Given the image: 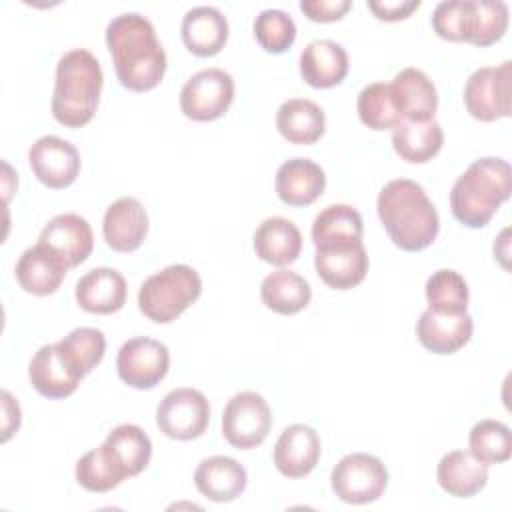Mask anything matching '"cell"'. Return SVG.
<instances>
[{
    "instance_id": "1",
    "label": "cell",
    "mask_w": 512,
    "mask_h": 512,
    "mask_svg": "<svg viewBox=\"0 0 512 512\" xmlns=\"http://www.w3.org/2000/svg\"><path fill=\"white\" fill-rule=\"evenodd\" d=\"M106 46L124 88L146 92L162 82L166 52L146 16L124 12L112 18L106 26Z\"/></svg>"
},
{
    "instance_id": "2",
    "label": "cell",
    "mask_w": 512,
    "mask_h": 512,
    "mask_svg": "<svg viewBox=\"0 0 512 512\" xmlns=\"http://www.w3.org/2000/svg\"><path fill=\"white\" fill-rule=\"evenodd\" d=\"M376 210L390 240L406 252L428 248L438 232V212L424 188L408 178H396L382 186Z\"/></svg>"
},
{
    "instance_id": "3",
    "label": "cell",
    "mask_w": 512,
    "mask_h": 512,
    "mask_svg": "<svg viewBox=\"0 0 512 512\" xmlns=\"http://www.w3.org/2000/svg\"><path fill=\"white\" fill-rule=\"evenodd\" d=\"M104 74L98 58L84 48L66 52L56 64L52 116L66 128L86 126L98 108Z\"/></svg>"
},
{
    "instance_id": "4",
    "label": "cell",
    "mask_w": 512,
    "mask_h": 512,
    "mask_svg": "<svg viewBox=\"0 0 512 512\" xmlns=\"http://www.w3.org/2000/svg\"><path fill=\"white\" fill-rule=\"evenodd\" d=\"M512 192V170L504 158L484 156L460 174L450 190V210L466 228L486 226Z\"/></svg>"
},
{
    "instance_id": "5",
    "label": "cell",
    "mask_w": 512,
    "mask_h": 512,
    "mask_svg": "<svg viewBox=\"0 0 512 512\" xmlns=\"http://www.w3.org/2000/svg\"><path fill=\"white\" fill-rule=\"evenodd\" d=\"M202 292L200 274L188 264H170L148 276L138 290L140 312L156 324L176 320Z\"/></svg>"
},
{
    "instance_id": "6",
    "label": "cell",
    "mask_w": 512,
    "mask_h": 512,
    "mask_svg": "<svg viewBox=\"0 0 512 512\" xmlns=\"http://www.w3.org/2000/svg\"><path fill=\"white\" fill-rule=\"evenodd\" d=\"M330 484L334 494L346 504H370L378 500L388 486L386 466L372 454H346L332 468Z\"/></svg>"
},
{
    "instance_id": "7",
    "label": "cell",
    "mask_w": 512,
    "mask_h": 512,
    "mask_svg": "<svg viewBox=\"0 0 512 512\" xmlns=\"http://www.w3.org/2000/svg\"><path fill=\"white\" fill-rule=\"evenodd\" d=\"M272 428V412L262 394L244 390L234 394L222 412V436L238 450L260 446Z\"/></svg>"
},
{
    "instance_id": "8",
    "label": "cell",
    "mask_w": 512,
    "mask_h": 512,
    "mask_svg": "<svg viewBox=\"0 0 512 512\" xmlns=\"http://www.w3.org/2000/svg\"><path fill=\"white\" fill-rule=\"evenodd\" d=\"M234 100V80L222 68H204L192 74L180 90V110L194 122L224 116Z\"/></svg>"
},
{
    "instance_id": "9",
    "label": "cell",
    "mask_w": 512,
    "mask_h": 512,
    "mask_svg": "<svg viewBox=\"0 0 512 512\" xmlns=\"http://www.w3.org/2000/svg\"><path fill=\"white\" fill-rule=\"evenodd\" d=\"M512 62L482 66L470 74L464 86V106L480 122H494L510 116Z\"/></svg>"
},
{
    "instance_id": "10",
    "label": "cell",
    "mask_w": 512,
    "mask_h": 512,
    "mask_svg": "<svg viewBox=\"0 0 512 512\" xmlns=\"http://www.w3.org/2000/svg\"><path fill=\"white\" fill-rule=\"evenodd\" d=\"M208 422L210 404L196 388H174L156 408V424L172 440H194L206 432Z\"/></svg>"
},
{
    "instance_id": "11",
    "label": "cell",
    "mask_w": 512,
    "mask_h": 512,
    "mask_svg": "<svg viewBox=\"0 0 512 512\" xmlns=\"http://www.w3.org/2000/svg\"><path fill=\"white\" fill-rule=\"evenodd\" d=\"M170 352L166 344L148 336L126 340L116 356V370L124 384L136 390H150L168 374Z\"/></svg>"
},
{
    "instance_id": "12",
    "label": "cell",
    "mask_w": 512,
    "mask_h": 512,
    "mask_svg": "<svg viewBox=\"0 0 512 512\" xmlns=\"http://www.w3.org/2000/svg\"><path fill=\"white\" fill-rule=\"evenodd\" d=\"M34 176L48 188H68L80 174V154L74 144L60 136H42L28 150Z\"/></svg>"
},
{
    "instance_id": "13",
    "label": "cell",
    "mask_w": 512,
    "mask_h": 512,
    "mask_svg": "<svg viewBox=\"0 0 512 512\" xmlns=\"http://www.w3.org/2000/svg\"><path fill=\"white\" fill-rule=\"evenodd\" d=\"M320 438L312 426L292 424L282 430L274 446V466L286 478L308 476L320 460Z\"/></svg>"
},
{
    "instance_id": "14",
    "label": "cell",
    "mask_w": 512,
    "mask_h": 512,
    "mask_svg": "<svg viewBox=\"0 0 512 512\" xmlns=\"http://www.w3.org/2000/svg\"><path fill=\"white\" fill-rule=\"evenodd\" d=\"M106 244L116 252H134L142 246L148 234V214L140 200L132 196L112 202L102 220Z\"/></svg>"
},
{
    "instance_id": "15",
    "label": "cell",
    "mask_w": 512,
    "mask_h": 512,
    "mask_svg": "<svg viewBox=\"0 0 512 512\" xmlns=\"http://www.w3.org/2000/svg\"><path fill=\"white\" fill-rule=\"evenodd\" d=\"M38 242L52 248L68 268H74L90 256L94 236L86 218L66 212L48 220L40 232Z\"/></svg>"
},
{
    "instance_id": "16",
    "label": "cell",
    "mask_w": 512,
    "mask_h": 512,
    "mask_svg": "<svg viewBox=\"0 0 512 512\" xmlns=\"http://www.w3.org/2000/svg\"><path fill=\"white\" fill-rule=\"evenodd\" d=\"M66 272V262L52 248L40 242L20 254L14 270L20 288L34 296L54 294L60 288Z\"/></svg>"
},
{
    "instance_id": "17",
    "label": "cell",
    "mask_w": 512,
    "mask_h": 512,
    "mask_svg": "<svg viewBox=\"0 0 512 512\" xmlns=\"http://www.w3.org/2000/svg\"><path fill=\"white\" fill-rule=\"evenodd\" d=\"M102 450L118 478L126 480L138 476L150 464L152 442L140 426L118 424L108 432Z\"/></svg>"
},
{
    "instance_id": "18",
    "label": "cell",
    "mask_w": 512,
    "mask_h": 512,
    "mask_svg": "<svg viewBox=\"0 0 512 512\" xmlns=\"http://www.w3.org/2000/svg\"><path fill=\"white\" fill-rule=\"evenodd\" d=\"M314 268L326 286L334 290H350L366 278L368 254L362 242L350 246L316 248Z\"/></svg>"
},
{
    "instance_id": "19",
    "label": "cell",
    "mask_w": 512,
    "mask_h": 512,
    "mask_svg": "<svg viewBox=\"0 0 512 512\" xmlns=\"http://www.w3.org/2000/svg\"><path fill=\"white\" fill-rule=\"evenodd\" d=\"M508 28V6L500 0H462L460 2V42L490 46Z\"/></svg>"
},
{
    "instance_id": "20",
    "label": "cell",
    "mask_w": 512,
    "mask_h": 512,
    "mask_svg": "<svg viewBox=\"0 0 512 512\" xmlns=\"http://www.w3.org/2000/svg\"><path fill=\"white\" fill-rule=\"evenodd\" d=\"M474 330L472 316L462 314H440L424 310L416 322L418 342L434 354H454L468 344Z\"/></svg>"
},
{
    "instance_id": "21",
    "label": "cell",
    "mask_w": 512,
    "mask_h": 512,
    "mask_svg": "<svg viewBox=\"0 0 512 512\" xmlns=\"http://www.w3.org/2000/svg\"><path fill=\"white\" fill-rule=\"evenodd\" d=\"M276 196L288 206H310L326 188V174L310 158L286 160L274 178Z\"/></svg>"
},
{
    "instance_id": "22",
    "label": "cell",
    "mask_w": 512,
    "mask_h": 512,
    "mask_svg": "<svg viewBox=\"0 0 512 512\" xmlns=\"http://www.w3.org/2000/svg\"><path fill=\"white\" fill-rule=\"evenodd\" d=\"M126 280L114 268H92L76 282V302L90 314H112L126 304Z\"/></svg>"
},
{
    "instance_id": "23",
    "label": "cell",
    "mask_w": 512,
    "mask_h": 512,
    "mask_svg": "<svg viewBox=\"0 0 512 512\" xmlns=\"http://www.w3.org/2000/svg\"><path fill=\"white\" fill-rule=\"evenodd\" d=\"M390 90L394 102L408 122H428L434 120L438 108V92L432 80L418 68L400 70L392 82Z\"/></svg>"
},
{
    "instance_id": "24",
    "label": "cell",
    "mask_w": 512,
    "mask_h": 512,
    "mask_svg": "<svg viewBox=\"0 0 512 512\" xmlns=\"http://www.w3.org/2000/svg\"><path fill=\"white\" fill-rule=\"evenodd\" d=\"M28 378L34 390L50 400H62L74 394L80 376L64 362L56 344H44L36 350L28 366Z\"/></svg>"
},
{
    "instance_id": "25",
    "label": "cell",
    "mask_w": 512,
    "mask_h": 512,
    "mask_svg": "<svg viewBox=\"0 0 512 512\" xmlns=\"http://www.w3.org/2000/svg\"><path fill=\"white\" fill-rule=\"evenodd\" d=\"M180 36L192 54L216 56L228 40V20L214 6H196L184 14Z\"/></svg>"
},
{
    "instance_id": "26",
    "label": "cell",
    "mask_w": 512,
    "mask_h": 512,
    "mask_svg": "<svg viewBox=\"0 0 512 512\" xmlns=\"http://www.w3.org/2000/svg\"><path fill=\"white\" fill-rule=\"evenodd\" d=\"M348 74V54L334 40H314L300 52V76L312 88L338 86Z\"/></svg>"
},
{
    "instance_id": "27",
    "label": "cell",
    "mask_w": 512,
    "mask_h": 512,
    "mask_svg": "<svg viewBox=\"0 0 512 512\" xmlns=\"http://www.w3.org/2000/svg\"><path fill=\"white\" fill-rule=\"evenodd\" d=\"M194 484L198 492L212 502H232L244 492L248 474L244 466L230 456H210L196 466Z\"/></svg>"
},
{
    "instance_id": "28",
    "label": "cell",
    "mask_w": 512,
    "mask_h": 512,
    "mask_svg": "<svg viewBox=\"0 0 512 512\" xmlns=\"http://www.w3.org/2000/svg\"><path fill=\"white\" fill-rule=\"evenodd\" d=\"M300 250L302 234L298 226L288 218H266L254 232V252L262 262L286 266L300 256Z\"/></svg>"
},
{
    "instance_id": "29",
    "label": "cell",
    "mask_w": 512,
    "mask_h": 512,
    "mask_svg": "<svg viewBox=\"0 0 512 512\" xmlns=\"http://www.w3.org/2000/svg\"><path fill=\"white\" fill-rule=\"evenodd\" d=\"M436 480L444 492L456 498L478 494L488 482V466L470 452L452 450L444 454L436 468Z\"/></svg>"
},
{
    "instance_id": "30",
    "label": "cell",
    "mask_w": 512,
    "mask_h": 512,
    "mask_svg": "<svg viewBox=\"0 0 512 512\" xmlns=\"http://www.w3.org/2000/svg\"><path fill=\"white\" fill-rule=\"evenodd\" d=\"M276 128L292 144H314L326 128L324 110L308 98H290L276 112Z\"/></svg>"
},
{
    "instance_id": "31",
    "label": "cell",
    "mask_w": 512,
    "mask_h": 512,
    "mask_svg": "<svg viewBox=\"0 0 512 512\" xmlns=\"http://www.w3.org/2000/svg\"><path fill=\"white\" fill-rule=\"evenodd\" d=\"M362 216L348 204H330L312 222V242L316 248L350 246L362 242Z\"/></svg>"
},
{
    "instance_id": "32",
    "label": "cell",
    "mask_w": 512,
    "mask_h": 512,
    "mask_svg": "<svg viewBox=\"0 0 512 512\" xmlns=\"http://www.w3.org/2000/svg\"><path fill=\"white\" fill-rule=\"evenodd\" d=\"M444 144L442 126L436 120L428 122H400L392 130V148L394 152L410 162V164H424L432 160Z\"/></svg>"
},
{
    "instance_id": "33",
    "label": "cell",
    "mask_w": 512,
    "mask_h": 512,
    "mask_svg": "<svg viewBox=\"0 0 512 512\" xmlns=\"http://www.w3.org/2000/svg\"><path fill=\"white\" fill-rule=\"evenodd\" d=\"M260 298L264 306L276 314H296L310 304V284L296 272L280 268L270 272L260 284Z\"/></svg>"
},
{
    "instance_id": "34",
    "label": "cell",
    "mask_w": 512,
    "mask_h": 512,
    "mask_svg": "<svg viewBox=\"0 0 512 512\" xmlns=\"http://www.w3.org/2000/svg\"><path fill=\"white\" fill-rule=\"evenodd\" d=\"M58 352L62 354L64 362L80 376L84 378L90 374L106 352V338L98 328L82 326L68 332L62 340L56 342Z\"/></svg>"
},
{
    "instance_id": "35",
    "label": "cell",
    "mask_w": 512,
    "mask_h": 512,
    "mask_svg": "<svg viewBox=\"0 0 512 512\" xmlns=\"http://www.w3.org/2000/svg\"><path fill=\"white\" fill-rule=\"evenodd\" d=\"M356 110H358L360 122L372 130H388L404 122L394 102L390 84H384V82H372L364 86L358 94Z\"/></svg>"
},
{
    "instance_id": "36",
    "label": "cell",
    "mask_w": 512,
    "mask_h": 512,
    "mask_svg": "<svg viewBox=\"0 0 512 512\" xmlns=\"http://www.w3.org/2000/svg\"><path fill=\"white\" fill-rule=\"evenodd\" d=\"M428 308L440 314H462L468 308V284L456 270L442 268L426 280Z\"/></svg>"
},
{
    "instance_id": "37",
    "label": "cell",
    "mask_w": 512,
    "mask_h": 512,
    "mask_svg": "<svg viewBox=\"0 0 512 512\" xmlns=\"http://www.w3.org/2000/svg\"><path fill=\"white\" fill-rule=\"evenodd\" d=\"M468 448L470 454L486 466L506 462L512 456L510 428L500 420H480L470 430Z\"/></svg>"
},
{
    "instance_id": "38",
    "label": "cell",
    "mask_w": 512,
    "mask_h": 512,
    "mask_svg": "<svg viewBox=\"0 0 512 512\" xmlns=\"http://www.w3.org/2000/svg\"><path fill=\"white\" fill-rule=\"evenodd\" d=\"M256 42L270 54L286 52L296 40V24L292 16L278 8L262 10L254 20Z\"/></svg>"
},
{
    "instance_id": "39",
    "label": "cell",
    "mask_w": 512,
    "mask_h": 512,
    "mask_svg": "<svg viewBox=\"0 0 512 512\" xmlns=\"http://www.w3.org/2000/svg\"><path fill=\"white\" fill-rule=\"evenodd\" d=\"M74 474H76V482L88 492H108L122 482L118 474L112 470L108 458L104 456L102 446L86 452L76 462Z\"/></svg>"
},
{
    "instance_id": "40",
    "label": "cell",
    "mask_w": 512,
    "mask_h": 512,
    "mask_svg": "<svg viewBox=\"0 0 512 512\" xmlns=\"http://www.w3.org/2000/svg\"><path fill=\"white\" fill-rule=\"evenodd\" d=\"M350 0H302L300 10L312 22H336L350 10Z\"/></svg>"
},
{
    "instance_id": "41",
    "label": "cell",
    "mask_w": 512,
    "mask_h": 512,
    "mask_svg": "<svg viewBox=\"0 0 512 512\" xmlns=\"http://www.w3.org/2000/svg\"><path fill=\"white\" fill-rule=\"evenodd\" d=\"M368 8L372 10V14L378 18V20H384V22H398V20H404L408 18L414 10L420 8V2L418 0H394V2H368Z\"/></svg>"
},
{
    "instance_id": "42",
    "label": "cell",
    "mask_w": 512,
    "mask_h": 512,
    "mask_svg": "<svg viewBox=\"0 0 512 512\" xmlns=\"http://www.w3.org/2000/svg\"><path fill=\"white\" fill-rule=\"evenodd\" d=\"M2 406H4V426H2V442H8V438L18 430L20 426V406L12 398L8 390H2Z\"/></svg>"
}]
</instances>
